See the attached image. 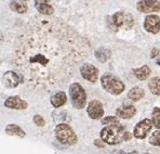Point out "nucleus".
Returning a JSON list of instances; mask_svg holds the SVG:
<instances>
[{"label": "nucleus", "instance_id": "obj_29", "mask_svg": "<svg viewBox=\"0 0 160 154\" xmlns=\"http://www.w3.org/2000/svg\"><path fill=\"white\" fill-rule=\"evenodd\" d=\"M94 144H95L98 148H104V146H105V144H104L103 142L101 141V140H98V139L94 140Z\"/></svg>", "mask_w": 160, "mask_h": 154}, {"label": "nucleus", "instance_id": "obj_26", "mask_svg": "<svg viewBox=\"0 0 160 154\" xmlns=\"http://www.w3.org/2000/svg\"><path fill=\"white\" fill-rule=\"evenodd\" d=\"M118 118L115 117V116H106L102 119V124L103 125H109V124H114V123H118Z\"/></svg>", "mask_w": 160, "mask_h": 154}, {"label": "nucleus", "instance_id": "obj_6", "mask_svg": "<svg viewBox=\"0 0 160 154\" xmlns=\"http://www.w3.org/2000/svg\"><path fill=\"white\" fill-rule=\"evenodd\" d=\"M109 23H110L111 28H114L115 31H117L118 28L130 29L134 24V20H133L131 14L124 13L122 11H118L110 16Z\"/></svg>", "mask_w": 160, "mask_h": 154}, {"label": "nucleus", "instance_id": "obj_4", "mask_svg": "<svg viewBox=\"0 0 160 154\" xmlns=\"http://www.w3.org/2000/svg\"><path fill=\"white\" fill-rule=\"evenodd\" d=\"M101 85L104 88V90H106L107 92H109L113 95H121L124 91V88H126V86L121 80L114 75L109 74V73H106L101 77Z\"/></svg>", "mask_w": 160, "mask_h": 154}, {"label": "nucleus", "instance_id": "obj_22", "mask_svg": "<svg viewBox=\"0 0 160 154\" xmlns=\"http://www.w3.org/2000/svg\"><path fill=\"white\" fill-rule=\"evenodd\" d=\"M148 88L150 92L155 95H160V78L159 77H152L148 82Z\"/></svg>", "mask_w": 160, "mask_h": 154}, {"label": "nucleus", "instance_id": "obj_28", "mask_svg": "<svg viewBox=\"0 0 160 154\" xmlns=\"http://www.w3.org/2000/svg\"><path fill=\"white\" fill-rule=\"evenodd\" d=\"M131 134L130 132H128V131H123V136H122V138H123V140H126V141H129L130 139H131Z\"/></svg>", "mask_w": 160, "mask_h": 154}, {"label": "nucleus", "instance_id": "obj_10", "mask_svg": "<svg viewBox=\"0 0 160 154\" xmlns=\"http://www.w3.org/2000/svg\"><path fill=\"white\" fill-rule=\"evenodd\" d=\"M136 9L142 13H152L160 11V1L158 0H139Z\"/></svg>", "mask_w": 160, "mask_h": 154}, {"label": "nucleus", "instance_id": "obj_3", "mask_svg": "<svg viewBox=\"0 0 160 154\" xmlns=\"http://www.w3.org/2000/svg\"><path fill=\"white\" fill-rule=\"evenodd\" d=\"M54 135L57 141L65 146H74L78 142V137L75 134V131L72 130L69 125L65 123L56 125L54 129Z\"/></svg>", "mask_w": 160, "mask_h": 154}, {"label": "nucleus", "instance_id": "obj_15", "mask_svg": "<svg viewBox=\"0 0 160 154\" xmlns=\"http://www.w3.org/2000/svg\"><path fill=\"white\" fill-rule=\"evenodd\" d=\"M35 7H36L37 11L40 12L41 14L46 16H50L53 14V7L48 3L46 0H35Z\"/></svg>", "mask_w": 160, "mask_h": 154}, {"label": "nucleus", "instance_id": "obj_12", "mask_svg": "<svg viewBox=\"0 0 160 154\" xmlns=\"http://www.w3.org/2000/svg\"><path fill=\"white\" fill-rule=\"evenodd\" d=\"M22 82L21 76L16 72L8 71L5 72L2 76V84L7 88H15Z\"/></svg>", "mask_w": 160, "mask_h": 154}, {"label": "nucleus", "instance_id": "obj_9", "mask_svg": "<svg viewBox=\"0 0 160 154\" xmlns=\"http://www.w3.org/2000/svg\"><path fill=\"white\" fill-rule=\"evenodd\" d=\"M87 113L91 119H101L104 116V108L101 101L92 100L89 102Z\"/></svg>", "mask_w": 160, "mask_h": 154}, {"label": "nucleus", "instance_id": "obj_18", "mask_svg": "<svg viewBox=\"0 0 160 154\" xmlns=\"http://www.w3.org/2000/svg\"><path fill=\"white\" fill-rule=\"evenodd\" d=\"M132 73H133V75H134L139 80H146L148 77H149L152 71H150V69L147 65H143V66L139 67V69H132Z\"/></svg>", "mask_w": 160, "mask_h": 154}, {"label": "nucleus", "instance_id": "obj_1", "mask_svg": "<svg viewBox=\"0 0 160 154\" xmlns=\"http://www.w3.org/2000/svg\"><path fill=\"white\" fill-rule=\"evenodd\" d=\"M90 48L88 39L61 18H35L16 37L12 65L27 87L48 92L69 79Z\"/></svg>", "mask_w": 160, "mask_h": 154}, {"label": "nucleus", "instance_id": "obj_13", "mask_svg": "<svg viewBox=\"0 0 160 154\" xmlns=\"http://www.w3.org/2000/svg\"><path fill=\"white\" fill-rule=\"evenodd\" d=\"M3 104H5V108L12 109V110H26L28 108V103L18 95L9 97L8 99H5Z\"/></svg>", "mask_w": 160, "mask_h": 154}, {"label": "nucleus", "instance_id": "obj_19", "mask_svg": "<svg viewBox=\"0 0 160 154\" xmlns=\"http://www.w3.org/2000/svg\"><path fill=\"white\" fill-rule=\"evenodd\" d=\"M95 58L101 62V63H105L107 62L111 57V51L107 48H98V50H95L94 52Z\"/></svg>", "mask_w": 160, "mask_h": 154}, {"label": "nucleus", "instance_id": "obj_20", "mask_svg": "<svg viewBox=\"0 0 160 154\" xmlns=\"http://www.w3.org/2000/svg\"><path fill=\"white\" fill-rule=\"evenodd\" d=\"M10 9L12 11L16 13H20V14H23V13L27 12V5L24 3L23 1H20V0H12L10 2Z\"/></svg>", "mask_w": 160, "mask_h": 154}, {"label": "nucleus", "instance_id": "obj_23", "mask_svg": "<svg viewBox=\"0 0 160 154\" xmlns=\"http://www.w3.org/2000/svg\"><path fill=\"white\" fill-rule=\"evenodd\" d=\"M152 125L155 126L157 129H160V108H155L152 110Z\"/></svg>", "mask_w": 160, "mask_h": 154}, {"label": "nucleus", "instance_id": "obj_11", "mask_svg": "<svg viewBox=\"0 0 160 154\" xmlns=\"http://www.w3.org/2000/svg\"><path fill=\"white\" fill-rule=\"evenodd\" d=\"M144 28L147 33L158 34L160 32V18L156 14H148L144 21Z\"/></svg>", "mask_w": 160, "mask_h": 154}, {"label": "nucleus", "instance_id": "obj_27", "mask_svg": "<svg viewBox=\"0 0 160 154\" xmlns=\"http://www.w3.org/2000/svg\"><path fill=\"white\" fill-rule=\"evenodd\" d=\"M160 54V51L158 48H154L152 50V52H150V58H156L157 55H159Z\"/></svg>", "mask_w": 160, "mask_h": 154}, {"label": "nucleus", "instance_id": "obj_21", "mask_svg": "<svg viewBox=\"0 0 160 154\" xmlns=\"http://www.w3.org/2000/svg\"><path fill=\"white\" fill-rule=\"evenodd\" d=\"M144 95H145L144 90L139 87H133L128 92V98L132 101H139L141 99L144 98Z\"/></svg>", "mask_w": 160, "mask_h": 154}, {"label": "nucleus", "instance_id": "obj_17", "mask_svg": "<svg viewBox=\"0 0 160 154\" xmlns=\"http://www.w3.org/2000/svg\"><path fill=\"white\" fill-rule=\"evenodd\" d=\"M5 130V134L9 135V136H16V137H20V138H24L26 136L25 131L20 126L15 125V124H9V125H7Z\"/></svg>", "mask_w": 160, "mask_h": 154}, {"label": "nucleus", "instance_id": "obj_14", "mask_svg": "<svg viewBox=\"0 0 160 154\" xmlns=\"http://www.w3.org/2000/svg\"><path fill=\"white\" fill-rule=\"evenodd\" d=\"M136 114V109L133 105L120 106L116 110V115L122 119H130Z\"/></svg>", "mask_w": 160, "mask_h": 154}, {"label": "nucleus", "instance_id": "obj_2", "mask_svg": "<svg viewBox=\"0 0 160 154\" xmlns=\"http://www.w3.org/2000/svg\"><path fill=\"white\" fill-rule=\"evenodd\" d=\"M123 131L124 127L119 122L118 123L106 125L101 130L102 141L107 144H110V146L120 143L123 140V138H122Z\"/></svg>", "mask_w": 160, "mask_h": 154}, {"label": "nucleus", "instance_id": "obj_16", "mask_svg": "<svg viewBox=\"0 0 160 154\" xmlns=\"http://www.w3.org/2000/svg\"><path fill=\"white\" fill-rule=\"evenodd\" d=\"M66 101H67V97H66V93L64 92V91H57L55 95H53L51 97V100H50V102H51L52 106L55 109H59L61 108V106H63L66 103Z\"/></svg>", "mask_w": 160, "mask_h": 154}, {"label": "nucleus", "instance_id": "obj_7", "mask_svg": "<svg viewBox=\"0 0 160 154\" xmlns=\"http://www.w3.org/2000/svg\"><path fill=\"white\" fill-rule=\"evenodd\" d=\"M152 128V122L149 118H144L143 121L139 122L133 130V136L137 139H145L149 134Z\"/></svg>", "mask_w": 160, "mask_h": 154}, {"label": "nucleus", "instance_id": "obj_25", "mask_svg": "<svg viewBox=\"0 0 160 154\" xmlns=\"http://www.w3.org/2000/svg\"><path fill=\"white\" fill-rule=\"evenodd\" d=\"M33 122L35 123V125H37L38 127H43L46 125V121L43 119L41 115H39V114H36V115L33 117Z\"/></svg>", "mask_w": 160, "mask_h": 154}, {"label": "nucleus", "instance_id": "obj_8", "mask_svg": "<svg viewBox=\"0 0 160 154\" xmlns=\"http://www.w3.org/2000/svg\"><path fill=\"white\" fill-rule=\"evenodd\" d=\"M79 71L83 79L88 80V82H92V84L98 82V69H96L94 65L90 64V63H83V64L80 66Z\"/></svg>", "mask_w": 160, "mask_h": 154}, {"label": "nucleus", "instance_id": "obj_5", "mask_svg": "<svg viewBox=\"0 0 160 154\" xmlns=\"http://www.w3.org/2000/svg\"><path fill=\"white\" fill-rule=\"evenodd\" d=\"M69 97L72 105L78 110H81L87 104V93L83 87L78 82H74L69 86Z\"/></svg>", "mask_w": 160, "mask_h": 154}, {"label": "nucleus", "instance_id": "obj_30", "mask_svg": "<svg viewBox=\"0 0 160 154\" xmlns=\"http://www.w3.org/2000/svg\"><path fill=\"white\" fill-rule=\"evenodd\" d=\"M2 41H3V36H2V34L0 33V44H1Z\"/></svg>", "mask_w": 160, "mask_h": 154}, {"label": "nucleus", "instance_id": "obj_24", "mask_svg": "<svg viewBox=\"0 0 160 154\" xmlns=\"http://www.w3.org/2000/svg\"><path fill=\"white\" fill-rule=\"evenodd\" d=\"M148 142H149L152 146H160V131H155L152 132V136L148 139Z\"/></svg>", "mask_w": 160, "mask_h": 154}, {"label": "nucleus", "instance_id": "obj_31", "mask_svg": "<svg viewBox=\"0 0 160 154\" xmlns=\"http://www.w3.org/2000/svg\"><path fill=\"white\" fill-rule=\"evenodd\" d=\"M157 64H158V65H159V66H160V59H159V60H158V61H157Z\"/></svg>", "mask_w": 160, "mask_h": 154}]
</instances>
